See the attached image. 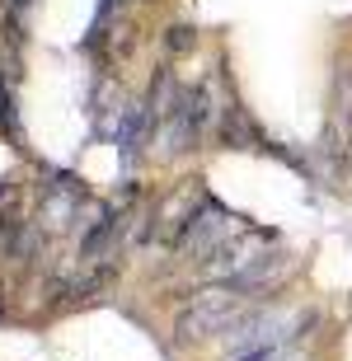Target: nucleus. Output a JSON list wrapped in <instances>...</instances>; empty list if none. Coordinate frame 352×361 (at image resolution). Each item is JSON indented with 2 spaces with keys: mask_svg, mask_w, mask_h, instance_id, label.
<instances>
[{
  "mask_svg": "<svg viewBox=\"0 0 352 361\" xmlns=\"http://www.w3.org/2000/svg\"><path fill=\"white\" fill-rule=\"evenodd\" d=\"M244 300H249V295H244L240 281H226V286H212V291L193 295V305L178 310V338H212V334H221V329L244 310Z\"/></svg>",
  "mask_w": 352,
  "mask_h": 361,
  "instance_id": "f257e3e1",
  "label": "nucleus"
}]
</instances>
